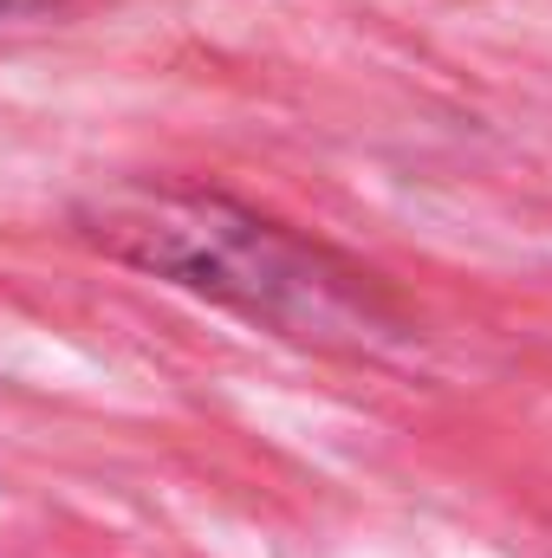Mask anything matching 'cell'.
Instances as JSON below:
<instances>
[{
	"label": "cell",
	"instance_id": "obj_2",
	"mask_svg": "<svg viewBox=\"0 0 552 558\" xmlns=\"http://www.w3.org/2000/svg\"><path fill=\"white\" fill-rule=\"evenodd\" d=\"M46 7H59V0H0V13H46Z\"/></svg>",
	"mask_w": 552,
	"mask_h": 558
},
{
	"label": "cell",
	"instance_id": "obj_1",
	"mask_svg": "<svg viewBox=\"0 0 552 558\" xmlns=\"http://www.w3.org/2000/svg\"><path fill=\"white\" fill-rule=\"evenodd\" d=\"M85 234L111 260L189 286L279 338L364 344L384 325H397V305L371 274L215 189L124 182L85 208Z\"/></svg>",
	"mask_w": 552,
	"mask_h": 558
}]
</instances>
